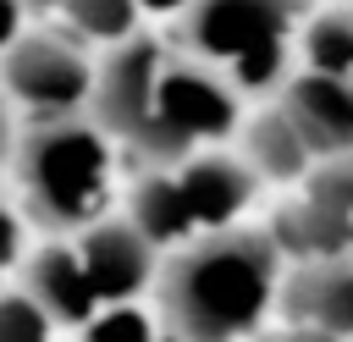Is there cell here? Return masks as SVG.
Wrapping results in <instances>:
<instances>
[{
    "mask_svg": "<svg viewBox=\"0 0 353 342\" xmlns=\"http://www.w3.org/2000/svg\"><path fill=\"white\" fill-rule=\"evenodd\" d=\"M276 287V254L259 237H215L193 248L165 287L171 320L188 342H232L243 336Z\"/></svg>",
    "mask_w": 353,
    "mask_h": 342,
    "instance_id": "6da1fadb",
    "label": "cell"
},
{
    "mask_svg": "<svg viewBox=\"0 0 353 342\" xmlns=\"http://www.w3.org/2000/svg\"><path fill=\"white\" fill-rule=\"evenodd\" d=\"M22 182H28V199L50 221H88L110 182L105 138L88 127H66V121L44 127L22 149Z\"/></svg>",
    "mask_w": 353,
    "mask_h": 342,
    "instance_id": "7a4b0ae2",
    "label": "cell"
},
{
    "mask_svg": "<svg viewBox=\"0 0 353 342\" xmlns=\"http://www.w3.org/2000/svg\"><path fill=\"white\" fill-rule=\"evenodd\" d=\"M232 94L193 72V66H160L154 77V105H149V127H143V143L160 138V149H182L193 138H215L232 127Z\"/></svg>",
    "mask_w": 353,
    "mask_h": 342,
    "instance_id": "3957f363",
    "label": "cell"
},
{
    "mask_svg": "<svg viewBox=\"0 0 353 342\" xmlns=\"http://www.w3.org/2000/svg\"><path fill=\"white\" fill-rule=\"evenodd\" d=\"M6 83H11L17 99H28V105H39V110H72V105L88 94L94 77H88V66H83L77 50H66V44H55V39H28V44L11 50Z\"/></svg>",
    "mask_w": 353,
    "mask_h": 342,
    "instance_id": "277c9868",
    "label": "cell"
},
{
    "mask_svg": "<svg viewBox=\"0 0 353 342\" xmlns=\"http://www.w3.org/2000/svg\"><path fill=\"white\" fill-rule=\"evenodd\" d=\"M292 11H298V0H204L193 11V44L221 61H237L243 50L281 39Z\"/></svg>",
    "mask_w": 353,
    "mask_h": 342,
    "instance_id": "5b68a950",
    "label": "cell"
},
{
    "mask_svg": "<svg viewBox=\"0 0 353 342\" xmlns=\"http://www.w3.org/2000/svg\"><path fill=\"white\" fill-rule=\"evenodd\" d=\"M287 121L298 127V138L309 149H325V154H347L353 149V83L347 77H325V72H309L287 88Z\"/></svg>",
    "mask_w": 353,
    "mask_h": 342,
    "instance_id": "8992f818",
    "label": "cell"
},
{
    "mask_svg": "<svg viewBox=\"0 0 353 342\" xmlns=\"http://www.w3.org/2000/svg\"><path fill=\"white\" fill-rule=\"evenodd\" d=\"M77 259H83V276L99 303H127L149 281V265H154L149 237L138 226H94Z\"/></svg>",
    "mask_w": 353,
    "mask_h": 342,
    "instance_id": "52a82bcc",
    "label": "cell"
},
{
    "mask_svg": "<svg viewBox=\"0 0 353 342\" xmlns=\"http://www.w3.org/2000/svg\"><path fill=\"white\" fill-rule=\"evenodd\" d=\"M154 77H160V61L149 44H127L121 55H110V66L99 77V116L110 132L143 138L149 105H154Z\"/></svg>",
    "mask_w": 353,
    "mask_h": 342,
    "instance_id": "ba28073f",
    "label": "cell"
},
{
    "mask_svg": "<svg viewBox=\"0 0 353 342\" xmlns=\"http://www.w3.org/2000/svg\"><path fill=\"white\" fill-rule=\"evenodd\" d=\"M176 182V193H182V210H188V221L193 226H226L243 204H248V193H254V177H248V165H237V160H221V154H210V160H193L182 177H171Z\"/></svg>",
    "mask_w": 353,
    "mask_h": 342,
    "instance_id": "9c48e42d",
    "label": "cell"
},
{
    "mask_svg": "<svg viewBox=\"0 0 353 342\" xmlns=\"http://www.w3.org/2000/svg\"><path fill=\"white\" fill-rule=\"evenodd\" d=\"M287 303L303 325L314 331H331V336H353V270L347 265H309L292 287H287Z\"/></svg>",
    "mask_w": 353,
    "mask_h": 342,
    "instance_id": "30bf717a",
    "label": "cell"
},
{
    "mask_svg": "<svg viewBox=\"0 0 353 342\" xmlns=\"http://www.w3.org/2000/svg\"><path fill=\"white\" fill-rule=\"evenodd\" d=\"M28 298L50 314V320H72V325H83L88 314H94V287H88V276H83V259L77 254H66V248H44L39 259H33V270H28Z\"/></svg>",
    "mask_w": 353,
    "mask_h": 342,
    "instance_id": "8fae6325",
    "label": "cell"
},
{
    "mask_svg": "<svg viewBox=\"0 0 353 342\" xmlns=\"http://www.w3.org/2000/svg\"><path fill=\"white\" fill-rule=\"evenodd\" d=\"M132 226H138L149 243H176V237H188V232H193V221H188L182 193H176V182H171V177H149V182L138 188Z\"/></svg>",
    "mask_w": 353,
    "mask_h": 342,
    "instance_id": "7c38bea8",
    "label": "cell"
},
{
    "mask_svg": "<svg viewBox=\"0 0 353 342\" xmlns=\"http://www.w3.org/2000/svg\"><path fill=\"white\" fill-rule=\"evenodd\" d=\"M248 160H254L259 171H270V177H298L303 160H309V143L298 138V127L287 121V110H276V116L254 121V132H248Z\"/></svg>",
    "mask_w": 353,
    "mask_h": 342,
    "instance_id": "4fadbf2b",
    "label": "cell"
},
{
    "mask_svg": "<svg viewBox=\"0 0 353 342\" xmlns=\"http://www.w3.org/2000/svg\"><path fill=\"white\" fill-rule=\"evenodd\" d=\"M281 237L292 248H303V254H331V248H342L353 237V221L325 210V204H314V199H303L292 215H281Z\"/></svg>",
    "mask_w": 353,
    "mask_h": 342,
    "instance_id": "5bb4252c",
    "label": "cell"
},
{
    "mask_svg": "<svg viewBox=\"0 0 353 342\" xmlns=\"http://www.w3.org/2000/svg\"><path fill=\"white\" fill-rule=\"evenodd\" d=\"M303 55L314 72L325 77H347L353 72V11H325L309 22V39H303Z\"/></svg>",
    "mask_w": 353,
    "mask_h": 342,
    "instance_id": "9a60e30c",
    "label": "cell"
},
{
    "mask_svg": "<svg viewBox=\"0 0 353 342\" xmlns=\"http://www.w3.org/2000/svg\"><path fill=\"white\" fill-rule=\"evenodd\" d=\"M61 6L83 33H99V39H121L132 22V0H61Z\"/></svg>",
    "mask_w": 353,
    "mask_h": 342,
    "instance_id": "2e32d148",
    "label": "cell"
},
{
    "mask_svg": "<svg viewBox=\"0 0 353 342\" xmlns=\"http://www.w3.org/2000/svg\"><path fill=\"white\" fill-rule=\"evenodd\" d=\"M281 66H287V44H281V39H265V44H254V50H243V55L232 61V77H237L243 88H270V83L281 77Z\"/></svg>",
    "mask_w": 353,
    "mask_h": 342,
    "instance_id": "e0dca14e",
    "label": "cell"
},
{
    "mask_svg": "<svg viewBox=\"0 0 353 342\" xmlns=\"http://www.w3.org/2000/svg\"><path fill=\"white\" fill-rule=\"evenodd\" d=\"M0 342H50V314L33 298H0Z\"/></svg>",
    "mask_w": 353,
    "mask_h": 342,
    "instance_id": "ac0fdd59",
    "label": "cell"
},
{
    "mask_svg": "<svg viewBox=\"0 0 353 342\" xmlns=\"http://www.w3.org/2000/svg\"><path fill=\"white\" fill-rule=\"evenodd\" d=\"M83 342H165V336L154 331L149 314H138V309H110V314H99V320L88 325Z\"/></svg>",
    "mask_w": 353,
    "mask_h": 342,
    "instance_id": "d6986e66",
    "label": "cell"
},
{
    "mask_svg": "<svg viewBox=\"0 0 353 342\" xmlns=\"http://www.w3.org/2000/svg\"><path fill=\"white\" fill-rule=\"evenodd\" d=\"M309 199L353 221V154H336V160H331V171H320V177H314Z\"/></svg>",
    "mask_w": 353,
    "mask_h": 342,
    "instance_id": "ffe728a7",
    "label": "cell"
},
{
    "mask_svg": "<svg viewBox=\"0 0 353 342\" xmlns=\"http://www.w3.org/2000/svg\"><path fill=\"white\" fill-rule=\"evenodd\" d=\"M17 28H22V0H0V50L17 44Z\"/></svg>",
    "mask_w": 353,
    "mask_h": 342,
    "instance_id": "44dd1931",
    "label": "cell"
},
{
    "mask_svg": "<svg viewBox=\"0 0 353 342\" xmlns=\"http://www.w3.org/2000/svg\"><path fill=\"white\" fill-rule=\"evenodd\" d=\"M11 254H17V221L0 210V270L11 265Z\"/></svg>",
    "mask_w": 353,
    "mask_h": 342,
    "instance_id": "7402d4cb",
    "label": "cell"
},
{
    "mask_svg": "<svg viewBox=\"0 0 353 342\" xmlns=\"http://www.w3.org/2000/svg\"><path fill=\"white\" fill-rule=\"evenodd\" d=\"M287 342H342V336H331V331H314V325H298V331H287Z\"/></svg>",
    "mask_w": 353,
    "mask_h": 342,
    "instance_id": "603a6c76",
    "label": "cell"
},
{
    "mask_svg": "<svg viewBox=\"0 0 353 342\" xmlns=\"http://www.w3.org/2000/svg\"><path fill=\"white\" fill-rule=\"evenodd\" d=\"M132 6H149V11H176V6H188V0H132Z\"/></svg>",
    "mask_w": 353,
    "mask_h": 342,
    "instance_id": "cb8c5ba5",
    "label": "cell"
},
{
    "mask_svg": "<svg viewBox=\"0 0 353 342\" xmlns=\"http://www.w3.org/2000/svg\"><path fill=\"white\" fill-rule=\"evenodd\" d=\"M6 138H11V132H6V116H0V160H6Z\"/></svg>",
    "mask_w": 353,
    "mask_h": 342,
    "instance_id": "d4e9b609",
    "label": "cell"
}]
</instances>
